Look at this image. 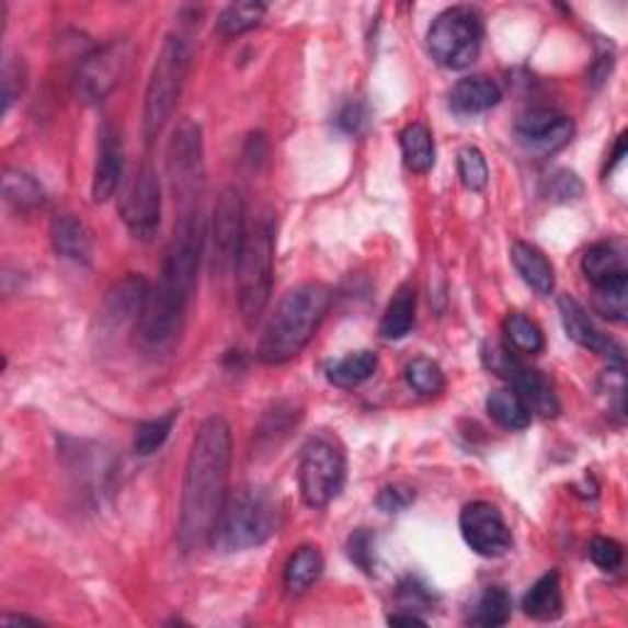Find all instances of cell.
Listing matches in <instances>:
<instances>
[{"mask_svg":"<svg viewBox=\"0 0 628 628\" xmlns=\"http://www.w3.org/2000/svg\"><path fill=\"white\" fill-rule=\"evenodd\" d=\"M204 236H207V226H204L199 204L182 207L168 251H164L160 281L150 290L146 312L136 322L138 342L150 352L170 349L182 334L187 307L199 281Z\"/></svg>","mask_w":628,"mask_h":628,"instance_id":"6da1fadb","label":"cell"},{"mask_svg":"<svg viewBox=\"0 0 628 628\" xmlns=\"http://www.w3.org/2000/svg\"><path fill=\"white\" fill-rule=\"evenodd\" d=\"M231 427L221 415H212L192 439L184 467L178 538L184 552L204 550L216 540V528L229 501Z\"/></svg>","mask_w":628,"mask_h":628,"instance_id":"7a4b0ae2","label":"cell"},{"mask_svg":"<svg viewBox=\"0 0 628 628\" xmlns=\"http://www.w3.org/2000/svg\"><path fill=\"white\" fill-rule=\"evenodd\" d=\"M332 307V290L322 283H302L287 290L267 317L259 342V358L267 366L293 362L312 342Z\"/></svg>","mask_w":628,"mask_h":628,"instance_id":"3957f363","label":"cell"},{"mask_svg":"<svg viewBox=\"0 0 628 628\" xmlns=\"http://www.w3.org/2000/svg\"><path fill=\"white\" fill-rule=\"evenodd\" d=\"M273 267H275V229L271 219H259L241 246L236 261V300L243 322L255 327L271 305L273 295Z\"/></svg>","mask_w":628,"mask_h":628,"instance_id":"277c9868","label":"cell"},{"mask_svg":"<svg viewBox=\"0 0 628 628\" xmlns=\"http://www.w3.org/2000/svg\"><path fill=\"white\" fill-rule=\"evenodd\" d=\"M190 65L192 49L187 39L182 35L164 37L156 65H152L150 71L146 89V109H142V126H146L148 140L156 138L158 133L168 126L174 109H178Z\"/></svg>","mask_w":628,"mask_h":628,"instance_id":"5b68a950","label":"cell"},{"mask_svg":"<svg viewBox=\"0 0 628 628\" xmlns=\"http://www.w3.org/2000/svg\"><path fill=\"white\" fill-rule=\"evenodd\" d=\"M277 511L275 499L261 487H243L229 496L224 516L216 528L221 548L239 552L251 550L267 543L277 530Z\"/></svg>","mask_w":628,"mask_h":628,"instance_id":"8992f818","label":"cell"},{"mask_svg":"<svg viewBox=\"0 0 628 628\" xmlns=\"http://www.w3.org/2000/svg\"><path fill=\"white\" fill-rule=\"evenodd\" d=\"M483 23L473 8L457 5L435 18L427 30V49L439 67L461 71L479 59Z\"/></svg>","mask_w":628,"mask_h":628,"instance_id":"52a82bcc","label":"cell"},{"mask_svg":"<svg viewBox=\"0 0 628 628\" xmlns=\"http://www.w3.org/2000/svg\"><path fill=\"white\" fill-rule=\"evenodd\" d=\"M297 477H300V493L307 506H329L342 493L346 481V455L339 439L324 432L307 439Z\"/></svg>","mask_w":628,"mask_h":628,"instance_id":"ba28073f","label":"cell"},{"mask_svg":"<svg viewBox=\"0 0 628 628\" xmlns=\"http://www.w3.org/2000/svg\"><path fill=\"white\" fill-rule=\"evenodd\" d=\"M130 57L133 47L128 39H113L81 59L75 79V91L81 104H101L126 77Z\"/></svg>","mask_w":628,"mask_h":628,"instance_id":"9c48e42d","label":"cell"},{"mask_svg":"<svg viewBox=\"0 0 628 628\" xmlns=\"http://www.w3.org/2000/svg\"><path fill=\"white\" fill-rule=\"evenodd\" d=\"M168 172L182 207L199 204L204 184V142L197 123L182 121L174 128L168 146Z\"/></svg>","mask_w":628,"mask_h":628,"instance_id":"30bf717a","label":"cell"},{"mask_svg":"<svg viewBox=\"0 0 628 628\" xmlns=\"http://www.w3.org/2000/svg\"><path fill=\"white\" fill-rule=\"evenodd\" d=\"M121 219L133 233V239L150 243L158 236L162 219V194L158 172L152 170L150 162L140 164L126 192H123Z\"/></svg>","mask_w":628,"mask_h":628,"instance_id":"8fae6325","label":"cell"},{"mask_svg":"<svg viewBox=\"0 0 628 628\" xmlns=\"http://www.w3.org/2000/svg\"><path fill=\"white\" fill-rule=\"evenodd\" d=\"M246 207L236 187L221 190L212 219V267L219 275L233 271L246 241Z\"/></svg>","mask_w":628,"mask_h":628,"instance_id":"7c38bea8","label":"cell"},{"mask_svg":"<svg viewBox=\"0 0 628 628\" xmlns=\"http://www.w3.org/2000/svg\"><path fill=\"white\" fill-rule=\"evenodd\" d=\"M461 538L481 558H501L513 548V533L503 513L489 501H471L459 516Z\"/></svg>","mask_w":628,"mask_h":628,"instance_id":"4fadbf2b","label":"cell"},{"mask_svg":"<svg viewBox=\"0 0 628 628\" xmlns=\"http://www.w3.org/2000/svg\"><path fill=\"white\" fill-rule=\"evenodd\" d=\"M574 136V123L564 113L552 109H533L523 113L516 123V138L533 156H552V152L570 146Z\"/></svg>","mask_w":628,"mask_h":628,"instance_id":"5bb4252c","label":"cell"},{"mask_svg":"<svg viewBox=\"0 0 628 628\" xmlns=\"http://www.w3.org/2000/svg\"><path fill=\"white\" fill-rule=\"evenodd\" d=\"M123 140L113 123H104L99 130V156L94 168V182H91V199L96 204L109 202L118 192L123 180Z\"/></svg>","mask_w":628,"mask_h":628,"instance_id":"9a60e30c","label":"cell"},{"mask_svg":"<svg viewBox=\"0 0 628 628\" xmlns=\"http://www.w3.org/2000/svg\"><path fill=\"white\" fill-rule=\"evenodd\" d=\"M558 307H560V317H562L564 332H568V336L572 339L574 344H580L582 349H590L592 354H600V356L612 358V362H614L616 366H621V362H624L621 349L616 346L609 336L602 334L600 329L594 327L592 317L586 315L584 307H582L580 302H576L574 297L562 295Z\"/></svg>","mask_w":628,"mask_h":628,"instance_id":"2e32d148","label":"cell"},{"mask_svg":"<svg viewBox=\"0 0 628 628\" xmlns=\"http://www.w3.org/2000/svg\"><path fill=\"white\" fill-rule=\"evenodd\" d=\"M501 87L489 77H467L459 79L449 91V106L459 116H477L501 104Z\"/></svg>","mask_w":628,"mask_h":628,"instance_id":"e0dca14e","label":"cell"},{"mask_svg":"<svg viewBox=\"0 0 628 628\" xmlns=\"http://www.w3.org/2000/svg\"><path fill=\"white\" fill-rule=\"evenodd\" d=\"M150 290H152V285L146 281V277L130 273L109 290L106 312L113 319H118V322L136 324L140 315L146 312V305L150 300Z\"/></svg>","mask_w":628,"mask_h":628,"instance_id":"ac0fdd59","label":"cell"},{"mask_svg":"<svg viewBox=\"0 0 628 628\" xmlns=\"http://www.w3.org/2000/svg\"><path fill=\"white\" fill-rule=\"evenodd\" d=\"M511 388L525 400L530 413L540 415V418H555L560 413V400L558 393L548 378H545L538 368L530 366H521L518 374L513 376Z\"/></svg>","mask_w":628,"mask_h":628,"instance_id":"d6986e66","label":"cell"},{"mask_svg":"<svg viewBox=\"0 0 628 628\" xmlns=\"http://www.w3.org/2000/svg\"><path fill=\"white\" fill-rule=\"evenodd\" d=\"M511 261L516 265L523 283L533 287L535 293L548 297L555 290V267L545 259L540 249H535V246L525 241H516L511 246Z\"/></svg>","mask_w":628,"mask_h":628,"instance_id":"ffe728a7","label":"cell"},{"mask_svg":"<svg viewBox=\"0 0 628 628\" xmlns=\"http://www.w3.org/2000/svg\"><path fill=\"white\" fill-rule=\"evenodd\" d=\"M562 582L558 572L543 574L523 596V612L535 621H555L562 616Z\"/></svg>","mask_w":628,"mask_h":628,"instance_id":"44dd1931","label":"cell"},{"mask_svg":"<svg viewBox=\"0 0 628 628\" xmlns=\"http://www.w3.org/2000/svg\"><path fill=\"white\" fill-rule=\"evenodd\" d=\"M415 285L403 283L396 290L393 300L388 302L384 319H380V336L388 339V342H396V339H403L410 334V329L415 324Z\"/></svg>","mask_w":628,"mask_h":628,"instance_id":"7402d4cb","label":"cell"},{"mask_svg":"<svg viewBox=\"0 0 628 628\" xmlns=\"http://www.w3.org/2000/svg\"><path fill=\"white\" fill-rule=\"evenodd\" d=\"M53 246L61 259L67 261L84 265L91 261V236L77 216L65 214L53 224Z\"/></svg>","mask_w":628,"mask_h":628,"instance_id":"603a6c76","label":"cell"},{"mask_svg":"<svg viewBox=\"0 0 628 628\" xmlns=\"http://www.w3.org/2000/svg\"><path fill=\"white\" fill-rule=\"evenodd\" d=\"M324 558L312 545H302L293 552V558L285 564V590L287 594L300 596L322 576Z\"/></svg>","mask_w":628,"mask_h":628,"instance_id":"cb8c5ba5","label":"cell"},{"mask_svg":"<svg viewBox=\"0 0 628 628\" xmlns=\"http://www.w3.org/2000/svg\"><path fill=\"white\" fill-rule=\"evenodd\" d=\"M582 271L592 285H602L616 275H626V255L619 243H594L582 259Z\"/></svg>","mask_w":628,"mask_h":628,"instance_id":"d4e9b609","label":"cell"},{"mask_svg":"<svg viewBox=\"0 0 628 628\" xmlns=\"http://www.w3.org/2000/svg\"><path fill=\"white\" fill-rule=\"evenodd\" d=\"M400 150H403L406 164L418 174H425L435 164V138H432L425 123H410L400 133Z\"/></svg>","mask_w":628,"mask_h":628,"instance_id":"484cf974","label":"cell"},{"mask_svg":"<svg viewBox=\"0 0 628 628\" xmlns=\"http://www.w3.org/2000/svg\"><path fill=\"white\" fill-rule=\"evenodd\" d=\"M378 368V356L374 352H354L346 354L344 358L327 366L329 384L336 388H356L366 384L368 378H374Z\"/></svg>","mask_w":628,"mask_h":628,"instance_id":"4316f807","label":"cell"},{"mask_svg":"<svg viewBox=\"0 0 628 628\" xmlns=\"http://www.w3.org/2000/svg\"><path fill=\"white\" fill-rule=\"evenodd\" d=\"M489 418L506 430H525L530 425L533 413L525 400L513 388H499L487 398Z\"/></svg>","mask_w":628,"mask_h":628,"instance_id":"83f0119b","label":"cell"},{"mask_svg":"<svg viewBox=\"0 0 628 628\" xmlns=\"http://www.w3.org/2000/svg\"><path fill=\"white\" fill-rule=\"evenodd\" d=\"M3 197L18 212H35L45 207V190L33 174L25 170L3 172Z\"/></svg>","mask_w":628,"mask_h":628,"instance_id":"f1b7e54d","label":"cell"},{"mask_svg":"<svg viewBox=\"0 0 628 628\" xmlns=\"http://www.w3.org/2000/svg\"><path fill=\"white\" fill-rule=\"evenodd\" d=\"M265 13H267V8L263 3H255V0L231 3L219 15V20H216V33H219L221 37H239L243 33H251V30H255L263 23Z\"/></svg>","mask_w":628,"mask_h":628,"instance_id":"f546056e","label":"cell"},{"mask_svg":"<svg viewBox=\"0 0 628 628\" xmlns=\"http://www.w3.org/2000/svg\"><path fill=\"white\" fill-rule=\"evenodd\" d=\"M594 310L609 322H626L628 315V273L594 285Z\"/></svg>","mask_w":628,"mask_h":628,"instance_id":"4dcf8cb0","label":"cell"},{"mask_svg":"<svg viewBox=\"0 0 628 628\" xmlns=\"http://www.w3.org/2000/svg\"><path fill=\"white\" fill-rule=\"evenodd\" d=\"M513 614V600L503 586H489L487 592L479 596L477 606H473L471 621L483 628L506 626Z\"/></svg>","mask_w":628,"mask_h":628,"instance_id":"1f68e13d","label":"cell"},{"mask_svg":"<svg viewBox=\"0 0 628 628\" xmlns=\"http://www.w3.org/2000/svg\"><path fill=\"white\" fill-rule=\"evenodd\" d=\"M503 332H506L509 346L513 349V352L533 356V354H540L545 349L543 329L523 312H511L506 317V322H503Z\"/></svg>","mask_w":628,"mask_h":628,"instance_id":"d6a6232c","label":"cell"},{"mask_svg":"<svg viewBox=\"0 0 628 628\" xmlns=\"http://www.w3.org/2000/svg\"><path fill=\"white\" fill-rule=\"evenodd\" d=\"M178 415H180L178 410H170V413H164L160 418L140 422V425L136 427V437H133V449H136V455L140 457L156 455V452L172 435V427H174V422H178Z\"/></svg>","mask_w":628,"mask_h":628,"instance_id":"836d02e7","label":"cell"},{"mask_svg":"<svg viewBox=\"0 0 628 628\" xmlns=\"http://www.w3.org/2000/svg\"><path fill=\"white\" fill-rule=\"evenodd\" d=\"M406 378L413 390L420 396H437L445 390V374L437 362L427 356H418L406 366Z\"/></svg>","mask_w":628,"mask_h":628,"instance_id":"e575fe53","label":"cell"},{"mask_svg":"<svg viewBox=\"0 0 628 628\" xmlns=\"http://www.w3.org/2000/svg\"><path fill=\"white\" fill-rule=\"evenodd\" d=\"M457 170L459 180L469 192H483L489 184V164L483 152L473 146H467L459 150L457 156Z\"/></svg>","mask_w":628,"mask_h":628,"instance_id":"d590c367","label":"cell"},{"mask_svg":"<svg viewBox=\"0 0 628 628\" xmlns=\"http://www.w3.org/2000/svg\"><path fill=\"white\" fill-rule=\"evenodd\" d=\"M481 362L487 366L493 376H499L503 380H513V376L518 374V368L523 366V362L518 358V354L513 352L509 344L503 342H487L481 346Z\"/></svg>","mask_w":628,"mask_h":628,"instance_id":"8d00e7d4","label":"cell"},{"mask_svg":"<svg viewBox=\"0 0 628 628\" xmlns=\"http://www.w3.org/2000/svg\"><path fill=\"white\" fill-rule=\"evenodd\" d=\"M590 558L600 570L616 572L624 562V548L614 538H594L590 543Z\"/></svg>","mask_w":628,"mask_h":628,"instance_id":"74e56055","label":"cell"},{"mask_svg":"<svg viewBox=\"0 0 628 628\" xmlns=\"http://www.w3.org/2000/svg\"><path fill=\"white\" fill-rule=\"evenodd\" d=\"M349 558L366 574H374V535L364 528L356 530L352 538H349Z\"/></svg>","mask_w":628,"mask_h":628,"instance_id":"f35d334b","label":"cell"},{"mask_svg":"<svg viewBox=\"0 0 628 628\" xmlns=\"http://www.w3.org/2000/svg\"><path fill=\"white\" fill-rule=\"evenodd\" d=\"M413 501H415V491L408 489V487H398V483H393V487H386L384 491L378 493V499H376L378 509L384 511V513L406 511Z\"/></svg>","mask_w":628,"mask_h":628,"instance_id":"ab89813d","label":"cell"},{"mask_svg":"<svg viewBox=\"0 0 628 628\" xmlns=\"http://www.w3.org/2000/svg\"><path fill=\"white\" fill-rule=\"evenodd\" d=\"M550 192H552L555 199H574V197H580L582 184H580V180H576V174L558 172L552 178V190Z\"/></svg>","mask_w":628,"mask_h":628,"instance_id":"60d3db41","label":"cell"},{"mask_svg":"<svg viewBox=\"0 0 628 628\" xmlns=\"http://www.w3.org/2000/svg\"><path fill=\"white\" fill-rule=\"evenodd\" d=\"M366 111L362 104H349L342 113H339V128L346 130V133H362V128L366 126Z\"/></svg>","mask_w":628,"mask_h":628,"instance_id":"b9f144b4","label":"cell"},{"mask_svg":"<svg viewBox=\"0 0 628 628\" xmlns=\"http://www.w3.org/2000/svg\"><path fill=\"white\" fill-rule=\"evenodd\" d=\"M390 626H427L425 619H420L418 614H393L388 619Z\"/></svg>","mask_w":628,"mask_h":628,"instance_id":"7bdbcfd3","label":"cell"},{"mask_svg":"<svg viewBox=\"0 0 628 628\" xmlns=\"http://www.w3.org/2000/svg\"><path fill=\"white\" fill-rule=\"evenodd\" d=\"M0 624H3L5 628H10V626H23V624H33V626H39L43 621L39 619H30V616H23V614H5L3 619H0Z\"/></svg>","mask_w":628,"mask_h":628,"instance_id":"ee69618b","label":"cell"}]
</instances>
